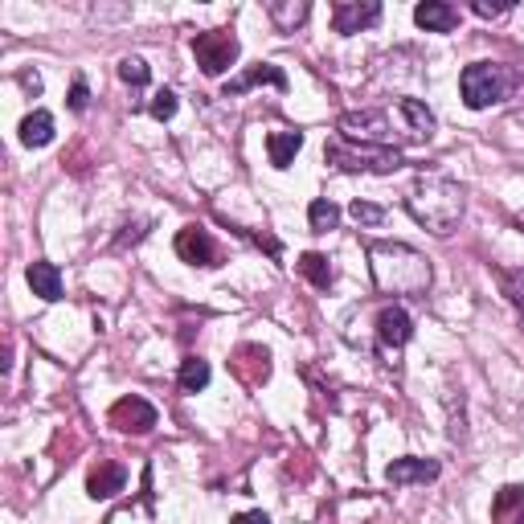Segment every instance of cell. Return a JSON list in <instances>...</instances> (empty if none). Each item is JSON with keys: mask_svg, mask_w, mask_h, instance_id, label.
Listing matches in <instances>:
<instances>
[{"mask_svg": "<svg viewBox=\"0 0 524 524\" xmlns=\"http://www.w3.org/2000/svg\"><path fill=\"white\" fill-rule=\"evenodd\" d=\"M414 21L426 29V33H451L459 25V9L455 5H443V0H426V5L414 9Z\"/></svg>", "mask_w": 524, "mask_h": 524, "instance_id": "obj_15", "label": "cell"}, {"mask_svg": "<svg viewBox=\"0 0 524 524\" xmlns=\"http://www.w3.org/2000/svg\"><path fill=\"white\" fill-rule=\"evenodd\" d=\"M25 279H29L33 295H41V299H46V303L62 299V271L54 267V262H29V271H25Z\"/></svg>", "mask_w": 524, "mask_h": 524, "instance_id": "obj_17", "label": "cell"}, {"mask_svg": "<svg viewBox=\"0 0 524 524\" xmlns=\"http://www.w3.org/2000/svg\"><path fill=\"white\" fill-rule=\"evenodd\" d=\"M512 5H492V0H475V13L479 17H504Z\"/></svg>", "mask_w": 524, "mask_h": 524, "instance_id": "obj_31", "label": "cell"}, {"mask_svg": "<svg viewBox=\"0 0 524 524\" xmlns=\"http://www.w3.org/2000/svg\"><path fill=\"white\" fill-rule=\"evenodd\" d=\"M299 148H303V131H271V136H267V152H271L275 168H291Z\"/></svg>", "mask_w": 524, "mask_h": 524, "instance_id": "obj_20", "label": "cell"}, {"mask_svg": "<svg viewBox=\"0 0 524 524\" xmlns=\"http://www.w3.org/2000/svg\"><path fill=\"white\" fill-rule=\"evenodd\" d=\"M262 82H271L275 91H287V74H283V66H275V62H258V66L242 70L234 82H226L222 99H238V95H246V91H250V86H262Z\"/></svg>", "mask_w": 524, "mask_h": 524, "instance_id": "obj_14", "label": "cell"}, {"mask_svg": "<svg viewBox=\"0 0 524 524\" xmlns=\"http://www.w3.org/2000/svg\"><path fill=\"white\" fill-rule=\"evenodd\" d=\"M348 217H353V222L357 226H381L385 222V209L381 205H373V201H353V205H348Z\"/></svg>", "mask_w": 524, "mask_h": 524, "instance_id": "obj_27", "label": "cell"}, {"mask_svg": "<svg viewBox=\"0 0 524 524\" xmlns=\"http://www.w3.org/2000/svg\"><path fill=\"white\" fill-rule=\"evenodd\" d=\"M496 283H500V295L512 303V308L524 316V271H496Z\"/></svg>", "mask_w": 524, "mask_h": 524, "instance_id": "obj_25", "label": "cell"}, {"mask_svg": "<svg viewBox=\"0 0 524 524\" xmlns=\"http://www.w3.org/2000/svg\"><path fill=\"white\" fill-rule=\"evenodd\" d=\"M127 234H119V242H115V250H123L127 242H140L144 234H148V222H131V226H123Z\"/></svg>", "mask_w": 524, "mask_h": 524, "instance_id": "obj_30", "label": "cell"}, {"mask_svg": "<svg viewBox=\"0 0 524 524\" xmlns=\"http://www.w3.org/2000/svg\"><path fill=\"white\" fill-rule=\"evenodd\" d=\"M398 111L406 119V131H410V140H430L434 136V115L426 103L418 99H398Z\"/></svg>", "mask_w": 524, "mask_h": 524, "instance_id": "obj_18", "label": "cell"}, {"mask_svg": "<svg viewBox=\"0 0 524 524\" xmlns=\"http://www.w3.org/2000/svg\"><path fill=\"white\" fill-rule=\"evenodd\" d=\"M512 226H516V230H520V234H524V209H520V213H516V217H512Z\"/></svg>", "mask_w": 524, "mask_h": 524, "instance_id": "obj_34", "label": "cell"}, {"mask_svg": "<svg viewBox=\"0 0 524 524\" xmlns=\"http://www.w3.org/2000/svg\"><path fill=\"white\" fill-rule=\"evenodd\" d=\"M439 459H418V455H406V459H393L385 479L393 488H410V484H434L439 479Z\"/></svg>", "mask_w": 524, "mask_h": 524, "instance_id": "obj_11", "label": "cell"}, {"mask_svg": "<svg viewBox=\"0 0 524 524\" xmlns=\"http://www.w3.org/2000/svg\"><path fill=\"white\" fill-rule=\"evenodd\" d=\"M119 78L131 86V91H140V86H148L152 74H148V62H144V58H123V62H119Z\"/></svg>", "mask_w": 524, "mask_h": 524, "instance_id": "obj_26", "label": "cell"}, {"mask_svg": "<svg viewBox=\"0 0 524 524\" xmlns=\"http://www.w3.org/2000/svg\"><path fill=\"white\" fill-rule=\"evenodd\" d=\"M209 377H213V369H209L205 357H185L181 373H177V385H181V393H201L209 385Z\"/></svg>", "mask_w": 524, "mask_h": 524, "instance_id": "obj_23", "label": "cell"}, {"mask_svg": "<svg viewBox=\"0 0 524 524\" xmlns=\"http://www.w3.org/2000/svg\"><path fill=\"white\" fill-rule=\"evenodd\" d=\"M127 488V467L115 463V459H99L91 467V475H86V496L91 500H111Z\"/></svg>", "mask_w": 524, "mask_h": 524, "instance_id": "obj_13", "label": "cell"}, {"mask_svg": "<svg viewBox=\"0 0 524 524\" xmlns=\"http://www.w3.org/2000/svg\"><path fill=\"white\" fill-rule=\"evenodd\" d=\"M54 140V115L50 111H33L21 119V144L25 148H46Z\"/></svg>", "mask_w": 524, "mask_h": 524, "instance_id": "obj_19", "label": "cell"}, {"mask_svg": "<svg viewBox=\"0 0 524 524\" xmlns=\"http://www.w3.org/2000/svg\"><path fill=\"white\" fill-rule=\"evenodd\" d=\"M86 103H91V95H86V82L82 78H74V86H70V111H86Z\"/></svg>", "mask_w": 524, "mask_h": 524, "instance_id": "obj_29", "label": "cell"}, {"mask_svg": "<svg viewBox=\"0 0 524 524\" xmlns=\"http://www.w3.org/2000/svg\"><path fill=\"white\" fill-rule=\"evenodd\" d=\"M230 524H271V516L267 512H238Z\"/></svg>", "mask_w": 524, "mask_h": 524, "instance_id": "obj_32", "label": "cell"}, {"mask_svg": "<svg viewBox=\"0 0 524 524\" xmlns=\"http://www.w3.org/2000/svg\"><path fill=\"white\" fill-rule=\"evenodd\" d=\"M369 271L377 291L385 295H426L430 291V262L406 242H373L369 246Z\"/></svg>", "mask_w": 524, "mask_h": 524, "instance_id": "obj_2", "label": "cell"}, {"mask_svg": "<svg viewBox=\"0 0 524 524\" xmlns=\"http://www.w3.org/2000/svg\"><path fill=\"white\" fill-rule=\"evenodd\" d=\"M410 336H414V320H410L406 308L389 303V308L377 312V353H381V357H389V353L398 357L402 348L410 344Z\"/></svg>", "mask_w": 524, "mask_h": 524, "instance_id": "obj_7", "label": "cell"}, {"mask_svg": "<svg viewBox=\"0 0 524 524\" xmlns=\"http://www.w3.org/2000/svg\"><path fill=\"white\" fill-rule=\"evenodd\" d=\"M299 275L308 279L312 287H320V291H328L332 287V267H328V254H320V250H308V254H299Z\"/></svg>", "mask_w": 524, "mask_h": 524, "instance_id": "obj_22", "label": "cell"}, {"mask_svg": "<svg viewBox=\"0 0 524 524\" xmlns=\"http://www.w3.org/2000/svg\"><path fill=\"white\" fill-rule=\"evenodd\" d=\"M152 119H172V115H177V95H172V91H156V99H152Z\"/></svg>", "mask_w": 524, "mask_h": 524, "instance_id": "obj_28", "label": "cell"}, {"mask_svg": "<svg viewBox=\"0 0 524 524\" xmlns=\"http://www.w3.org/2000/svg\"><path fill=\"white\" fill-rule=\"evenodd\" d=\"M492 524H524V488L504 484L492 500Z\"/></svg>", "mask_w": 524, "mask_h": 524, "instance_id": "obj_16", "label": "cell"}, {"mask_svg": "<svg viewBox=\"0 0 524 524\" xmlns=\"http://www.w3.org/2000/svg\"><path fill=\"white\" fill-rule=\"evenodd\" d=\"M267 17L275 21L279 33H295V25L308 21V5H303V0H271Z\"/></svg>", "mask_w": 524, "mask_h": 524, "instance_id": "obj_21", "label": "cell"}, {"mask_svg": "<svg viewBox=\"0 0 524 524\" xmlns=\"http://www.w3.org/2000/svg\"><path fill=\"white\" fill-rule=\"evenodd\" d=\"M107 422H111L115 430H123V434H148V430L156 426V406L131 393V398H119V402L111 406Z\"/></svg>", "mask_w": 524, "mask_h": 524, "instance_id": "obj_8", "label": "cell"}, {"mask_svg": "<svg viewBox=\"0 0 524 524\" xmlns=\"http://www.w3.org/2000/svg\"><path fill=\"white\" fill-rule=\"evenodd\" d=\"M459 91H463V103L471 111H488L516 91V70L500 66V62H471L459 74Z\"/></svg>", "mask_w": 524, "mask_h": 524, "instance_id": "obj_3", "label": "cell"}, {"mask_svg": "<svg viewBox=\"0 0 524 524\" xmlns=\"http://www.w3.org/2000/svg\"><path fill=\"white\" fill-rule=\"evenodd\" d=\"M230 369H234V377L246 389H258V385H267V377H271V353L262 344H242L234 353V361H230Z\"/></svg>", "mask_w": 524, "mask_h": 524, "instance_id": "obj_10", "label": "cell"}, {"mask_svg": "<svg viewBox=\"0 0 524 524\" xmlns=\"http://www.w3.org/2000/svg\"><path fill=\"white\" fill-rule=\"evenodd\" d=\"M177 254L189 267H217V262H222V250H217V242L205 226H185L177 234Z\"/></svg>", "mask_w": 524, "mask_h": 524, "instance_id": "obj_9", "label": "cell"}, {"mask_svg": "<svg viewBox=\"0 0 524 524\" xmlns=\"http://www.w3.org/2000/svg\"><path fill=\"white\" fill-rule=\"evenodd\" d=\"M238 54H242V46H238V37L230 29H205V33L193 37V58L209 78L226 74L238 62Z\"/></svg>", "mask_w": 524, "mask_h": 524, "instance_id": "obj_6", "label": "cell"}, {"mask_svg": "<svg viewBox=\"0 0 524 524\" xmlns=\"http://www.w3.org/2000/svg\"><path fill=\"white\" fill-rule=\"evenodd\" d=\"M336 131H340V140L361 144V148H393V140H398L385 111H348L340 115Z\"/></svg>", "mask_w": 524, "mask_h": 524, "instance_id": "obj_5", "label": "cell"}, {"mask_svg": "<svg viewBox=\"0 0 524 524\" xmlns=\"http://www.w3.org/2000/svg\"><path fill=\"white\" fill-rule=\"evenodd\" d=\"M308 222H312L316 234H328V230L340 226V209H336L328 197H316V201L308 205Z\"/></svg>", "mask_w": 524, "mask_h": 524, "instance_id": "obj_24", "label": "cell"}, {"mask_svg": "<svg viewBox=\"0 0 524 524\" xmlns=\"http://www.w3.org/2000/svg\"><path fill=\"white\" fill-rule=\"evenodd\" d=\"M328 164L344 168V172H398L406 160L398 148H357V144H348V140H328L324 148Z\"/></svg>", "mask_w": 524, "mask_h": 524, "instance_id": "obj_4", "label": "cell"}, {"mask_svg": "<svg viewBox=\"0 0 524 524\" xmlns=\"http://www.w3.org/2000/svg\"><path fill=\"white\" fill-rule=\"evenodd\" d=\"M21 86H25L29 95H41V78L37 74H21Z\"/></svg>", "mask_w": 524, "mask_h": 524, "instance_id": "obj_33", "label": "cell"}, {"mask_svg": "<svg viewBox=\"0 0 524 524\" xmlns=\"http://www.w3.org/2000/svg\"><path fill=\"white\" fill-rule=\"evenodd\" d=\"M406 209L422 230L451 234L463 217V189H459V181L443 177V172H418L410 193H406Z\"/></svg>", "mask_w": 524, "mask_h": 524, "instance_id": "obj_1", "label": "cell"}, {"mask_svg": "<svg viewBox=\"0 0 524 524\" xmlns=\"http://www.w3.org/2000/svg\"><path fill=\"white\" fill-rule=\"evenodd\" d=\"M377 21H381L377 0H340L336 13H332L336 33H361V29H373Z\"/></svg>", "mask_w": 524, "mask_h": 524, "instance_id": "obj_12", "label": "cell"}]
</instances>
